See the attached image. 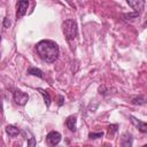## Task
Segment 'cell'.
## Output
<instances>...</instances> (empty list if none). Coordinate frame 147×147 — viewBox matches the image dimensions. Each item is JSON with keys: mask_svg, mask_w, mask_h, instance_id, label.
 I'll list each match as a JSON object with an SVG mask.
<instances>
[{"mask_svg": "<svg viewBox=\"0 0 147 147\" xmlns=\"http://www.w3.org/2000/svg\"><path fill=\"white\" fill-rule=\"evenodd\" d=\"M13 98H14L15 103L18 105V106H24V105L28 102V100H29V95H28L25 92L20 91V90H16V91L14 92Z\"/></svg>", "mask_w": 147, "mask_h": 147, "instance_id": "3957f363", "label": "cell"}, {"mask_svg": "<svg viewBox=\"0 0 147 147\" xmlns=\"http://www.w3.org/2000/svg\"><path fill=\"white\" fill-rule=\"evenodd\" d=\"M10 24H11L10 20H9L8 17H5V18H3V28H9Z\"/></svg>", "mask_w": 147, "mask_h": 147, "instance_id": "d6986e66", "label": "cell"}, {"mask_svg": "<svg viewBox=\"0 0 147 147\" xmlns=\"http://www.w3.org/2000/svg\"><path fill=\"white\" fill-rule=\"evenodd\" d=\"M28 7H29V1H26V0H22V1H18L16 3V9H17L16 17H17V20L25 15V13L28 10Z\"/></svg>", "mask_w": 147, "mask_h": 147, "instance_id": "277c9868", "label": "cell"}, {"mask_svg": "<svg viewBox=\"0 0 147 147\" xmlns=\"http://www.w3.org/2000/svg\"><path fill=\"white\" fill-rule=\"evenodd\" d=\"M115 91L116 88H113V87H110V86H106V85H102V86H100L99 87V93L100 94H102V95H107V94H111L113 92H110V91Z\"/></svg>", "mask_w": 147, "mask_h": 147, "instance_id": "4fadbf2b", "label": "cell"}, {"mask_svg": "<svg viewBox=\"0 0 147 147\" xmlns=\"http://www.w3.org/2000/svg\"><path fill=\"white\" fill-rule=\"evenodd\" d=\"M132 144H133V137H132V134L130 132H125L122 136L121 146L122 147H132Z\"/></svg>", "mask_w": 147, "mask_h": 147, "instance_id": "8992f818", "label": "cell"}, {"mask_svg": "<svg viewBox=\"0 0 147 147\" xmlns=\"http://www.w3.org/2000/svg\"><path fill=\"white\" fill-rule=\"evenodd\" d=\"M38 91H39L40 94L42 95L44 101H45V105H46L47 107H49V105H51V95H49V93H48L47 91L42 90V88H38Z\"/></svg>", "mask_w": 147, "mask_h": 147, "instance_id": "7c38bea8", "label": "cell"}, {"mask_svg": "<svg viewBox=\"0 0 147 147\" xmlns=\"http://www.w3.org/2000/svg\"><path fill=\"white\" fill-rule=\"evenodd\" d=\"M6 132H7V134H8L9 137L15 138V137L18 136L20 130H18L16 126H14V125H7V126H6Z\"/></svg>", "mask_w": 147, "mask_h": 147, "instance_id": "30bf717a", "label": "cell"}, {"mask_svg": "<svg viewBox=\"0 0 147 147\" xmlns=\"http://www.w3.org/2000/svg\"><path fill=\"white\" fill-rule=\"evenodd\" d=\"M62 30L64 33V37L67 40H74L77 37L78 29H77V23L72 20H67L62 24Z\"/></svg>", "mask_w": 147, "mask_h": 147, "instance_id": "7a4b0ae2", "label": "cell"}, {"mask_svg": "<svg viewBox=\"0 0 147 147\" xmlns=\"http://www.w3.org/2000/svg\"><path fill=\"white\" fill-rule=\"evenodd\" d=\"M103 136V132H91L88 134V138L90 139H98V138H101Z\"/></svg>", "mask_w": 147, "mask_h": 147, "instance_id": "9a60e30c", "label": "cell"}, {"mask_svg": "<svg viewBox=\"0 0 147 147\" xmlns=\"http://www.w3.org/2000/svg\"><path fill=\"white\" fill-rule=\"evenodd\" d=\"M62 103H63V96H60V102H59V105L62 106Z\"/></svg>", "mask_w": 147, "mask_h": 147, "instance_id": "ffe728a7", "label": "cell"}, {"mask_svg": "<svg viewBox=\"0 0 147 147\" xmlns=\"http://www.w3.org/2000/svg\"><path fill=\"white\" fill-rule=\"evenodd\" d=\"M141 147H147V145H144V146H141Z\"/></svg>", "mask_w": 147, "mask_h": 147, "instance_id": "7402d4cb", "label": "cell"}, {"mask_svg": "<svg viewBox=\"0 0 147 147\" xmlns=\"http://www.w3.org/2000/svg\"><path fill=\"white\" fill-rule=\"evenodd\" d=\"M76 123H77V117L76 116H69L65 121V124H67L68 129L72 132L76 131Z\"/></svg>", "mask_w": 147, "mask_h": 147, "instance_id": "9c48e42d", "label": "cell"}, {"mask_svg": "<svg viewBox=\"0 0 147 147\" xmlns=\"http://www.w3.org/2000/svg\"><path fill=\"white\" fill-rule=\"evenodd\" d=\"M36 49H37V53L39 55V57L47 62V63H53L57 60L59 57V53H60V49H59V46L52 41V40H40L37 45H36Z\"/></svg>", "mask_w": 147, "mask_h": 147, "instance_id": "6da1fadb", "label": "cell"}, {"mask_svg": "<svg viewBox=\"0 0 147 147\" xmlns=\"http://www.w3.org/2000/svg\"><path fill=\"white\" fill-rule=\"evenodd\" d=\"M117 127H118L117 124H111V125H109V127H108V132H109V134H114V133H116V132H117Z\"/></svg>", "mask_w": 147, "mask_h": 147, "instance_id": "e0dca14e", "label": "cell"}, {"mask_svg": "<svg viewBox=\"0 0 147 147\" xmlns=\"http://www.w3.org/2000/svg\"><path fill=\"white\" fill-rule=\"evenodd\" d=\"M28 147H36V139H34V137L28 138Z\"/></svg>", "mask_w": 147, "mask_h": 147, "instance_id": "ac0fdd59", "label": "cell"}, {"mask_svg": "<svg viewBox=\"0 0 147 147\" xmlns=\"http://www.w3.org/2000/svg\"><path fill=\"white\" fill-rule=\"evenodd\" d=\"M127 5L136 13H139L144 8V6H145V1H142V0H127Z\"/></svg>", "mask_w": 147, "mask_h": 147, "instance_id": "52a82bcc", "label": "cell"}, {"mask_svg": "<svg viewBox=\"0 0 147 147\" xmlns=\"http://www.w3.org/2000/svg\"><path fill=\"white\" fill-rule=\"evenodd\" d=\"M130 118H131V122L133 123V125L137 126L138 130H139L141 133H147V123L141 122V121L137 119V118L133 117V116H130Z\"/></svg>", "mask_w": 147, "mask_h": 147, "instance_id": "ba28073f", "label": "cell"}, {"mask_svg": "<svg viewBox=\"0 0 147 147\" xmlns=\"http://www.w3.org/2000/svg\"><path fill=\"white\" fill-rule=\"evenodd\" d=\"M132 103L133 105H145V103H147V98L144 96V95L136 96V98L132 99Z\"/></svg>", "mask_w": 147, "mask_h": 147, "instance_id": "5bb4252c", "label": "cell"}, {"mask_svg": "<svg viewBox=\"0 0 147 147\" xmlns=\"http://www.w3.org/2000/svg\"><path fill=\"white\" fill-rule=\"evenodd\" d=\"M28 74H30V75H32V76H37V77H39V78H44V72H42L40 69L36 68V67L29 68Z\"/></svg>", "mask_w": 147, "mask_h": 147, "instance_id": "8fae6325", "label": "cell"}, {"mask_svg": "<svg viewBox=\"0 0 147 147\" xmlns=\"http://www.w3.org/2000/svg\"><path fill=\"white\" fill-rule=\"evenodd\" d=\"M61 134L57 132V131H52V132H49L48 134H47V141L51 144V145H53V146H55V145H57L60 141H61Z\"/></svg>", "mask_w": 147, "mask_h": 147, "instance_id": "5b68a950", "label": "cell"}, {"mask_svg": "<svg viewBox=\"0 0 147 147\" xmlns=\"http://www.w3.org/2000/svg\"><path fill=\"white\" fill-rule=\"evenodd\" d=\"M144 26H145V28H147V21L145 22V24H144Z\"/></svg>", "mask_w": 147, "mask_h": 147, "instance_id": "44dd1931", "label": "cell"}, {"mask_svg": "<svg viewBox=\"0 0 147 147\" xmlns=\"http://www.w3.org/2000/svg\"><path fill=\"white\" fill-rule=\"evenodd\" d=\"M139 16V13H129V14H124V17L125 20H133V18H137Z\"/></svg>", "mask_w": 147, "mask_h": 147, "instance_id": "2e32d148", "label": "cell"}]
</instances>
